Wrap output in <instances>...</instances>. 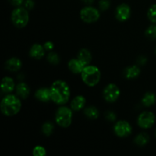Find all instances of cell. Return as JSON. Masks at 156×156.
<instances>
[{
  "instance_id": "1",
  "label": "cell",
  "mask_w": 156,
  "mask_h": 156,
  "mask_svg": "<svg viewBox=\"0 0 156 156\" xmlns=\"http://www.w3.org/2000/svg\"><path fill=\"white\" fill-rule=\"evenodd\" d=\"M51 101L56 105H65L70 98V89L68 84L62 80H56L50 86Z\"/></svg>"
},
{
  "instance_id": "2",
  "label": "cell",
  "mask_w": 156,
  "mask_h": 156,
  "mask_svg": "<svg viewBox=\"0 0 156 156\" xmlns=\"http://www.w3.org/2000/svg\"><path fill=\"white\" fill-rule=\"evenodd\" d=\"M21 108V103L19 97L13 94L5 96L1 101L0 108L5 116L12 117L18 114Z\"/></svg>"
},
{
  "instance_id": "3",
  "label": "cell",
  "mask_w": 156,
  "mask_h": 156,
  "mask_svg": "<svg viewBox=\"0 0 156 156\" xmlns=\"http://www.w3.org/2000/svg\"><path fill=\"white\" fill-rule=\"evenodd\" d=\"M81 77L85 85L89 87H94L100 82V69L95 66H85L81 73Z\"/></svg>"
},
{
  "instance_id": "4",
  "label": "cell",
  "mask_w": 156,
  "mask_h": 156,
  "mask_svg": "<svg viewBox=\"0 0 156 156\" xmlns=\"http://www.w3.org/2000/svg\"><path fill=\"white\" fill-rule=\"evenodd\" d=\"M11 19L14 25L18 28L26 27L29 21L28 10L24 7H17L12 11Z\"/></svg>"
},
{
  "instance_id": "5",
  "label": "cell",
  "mask_w": 156,
  "mask_h": 156,
  "mask_svg": "<svg viewBox=\"0 0 156 156\" xmlns=\"http://www.w3.org/2000/svg\"><path fill=\"white\" fill-rule=\"evenodd\" d=\"M55 120L61 127H69L73 121V110L65 106L60 107L56 111Z\"/></svg>"
},
{
  "instance_id": "6",
  "label": "cell",
  "mask_w": 156,
  "mask_h": 156,
  "mask_svg": "<svg viewBox=\"0 0 156 156\" xmlns=\"http://www.w3.org/2000/svg\"><path fill=\"white\" fill-rule=\"evenodd\" d=\"M80 18L84 22L88 24L96 22L100 18V12L91 5L85 6L80 11Z\"/></svg>"
},
{
  "instance_id": "7",
  "label": "cell",
  "mask_w": 156,
  "mask_h": 156,
  "mask_svg": "<svg viewBox=\"0 0 156 156\" xmlns=\"http://www.w3.org/2000/svg\"><path fill=\"white\" fill-rule=\"evenodd\" d=\"M120 91L118 86L115 84H109L105 88L103 96L105 100L108 103H114L120 97Z\"/></svg>"
},
{
  "instance_id": "8",
  "label": "cell",
  "mask_w": 156,
  "mask_h": 156,
  "mask_svg": "<svg viewBox=\"0 0 156 156\" xmlns=\"http://www.w3.org/2000/svg\"><path fill=\"white\" fill-rule=\"evenodd\" d=\"M155 123V116L151 111H144L139 116L137 123L143 129H149Z\"/></svg>"
},
{
  "instance_id": "9",
  "label": "cell",
  "mask_w": 156,
  "mask_h": 156,
  "mask_svg": "<svg viewBox=\"0 0 156 156\" xmlns=\"http://www.w3.org/2000/svg\"><path fill=\"white\" fill-rule=\"evenodd\" d=\"M132 126L126 120H119L114 126V133L120 138L129 136L132 133Z\"/></svg>"
},
{
  "instance_id": "10",
  "label": "cell",
  "mask_w": 156,
  "mask_h": 156,
  "mask_svg": "<svg viewBox=\"0 0 156 156\" xmlns=\"http://www.w3.org/2000/svg\"><path fill=\"white\" fill-rule=\"evenodd\" d=\"M130 15L131 9L129 5L126 3H122L119 5L116 9L115 16L119 21H121V22L126 21V20L129 19Z\"/></svg>"
},
{
  "instance_id": "11",
  "label": "cell",
  "mask_w": 156,
  "mask_h": 156,
  "mask_svg": "<svg viewBox=\"0 0 156 156\" xmlns=\"http://www.w3.org/2000/svg\"><path fill=\"white\" fill-rule=\"evenodd\" d=\"M85 66L78 58L71 59L68 62L69 69L74 74H81Z\"/></svg>"
},
{
  "instance_id": "12",
  "label": "cell",
  "mask_w": 156,
  "mask_h": 156,
  "mask_svg": "<svg viewBox=\"0 0 156 156\" xmlns=\"http://www.w3.org/2000/svg\"><path fill=\"white\" fill-rule=\"evenodd\" d=\"M22 62L21 59L17 57H12L5 62V69L10 72H17L21 69Z\"/></svg>"
},
{
  "instance_id": "13",
  "label": "cell",
  "mask_w": 156,
  "mask_h": 156,
  "mask_svg": "<svg viewBox=\"0 0 156 156\" xmlns=\"http://www.w3.org/2000/svg\"><path fill=\"white\" fill-rule=\"evenodd\" d=\"M44 52H45V49H44V46L39 44H35L30 47L29 55L30 57L34 58V59H40L44 56Z\"/></svg>"
},
{
  "instance_id": "14",
  "label": "cell",
  "mask_w": 156,
  "mask_h": 156,
  "mask_svg": "<svg viewBox=\"0 0 156 156\" xmlns=\"http://www.w3.org/2000/svg\"><path fill=\"white\" fill-rule=\"evenodd\" d=\"M35 98L40 101L47 102L51 100V92L50 88H41L35 92Z\"/></svg>"
},
{
  "instance_id": "15",
  "label": "cell",
  "mask_w": 156,
  "mask_h": 156,
  "mask_svg": "<svg viewBox=\"0 0 156 156\" xmlns=\"http://www.w3.org/2000/svg\"><path fill=\"white\" fill-rule=\"evenodd\" d=\"M86 104V99L82 95H77L72 100L70 106L71 109L75 111H79L83 109Z\"/></svg>"
},
{
  "instance_id": "16",
  "label": "cell",
  "mask_w": 156,
  "mask_h": 156,
  "mask_svg": "<svg viewBox=\"0 0 156 156\" xmlns=\"http://www.w3.org/2000/svg\"><path fill=\"white\" fill-rule=\"evenodd\" d=\"M15 82L10 77H4L2 80L1 90L3 93H11L15 88Z\"/></svg>"
},
{
  "instance_id": "17",
  "label": "cell",
  "mask_w": 156,
  "mask_h": 156,
  "mask_svg": "<svg viewBox=\"0 0 156 156\" xmlns=\"http://www.w3.org/2000/svg\"><path fill=\"white\" fill-rule=\"evenodd\" d=\"M15 90H16L17 96L22 99L27 98L30 92L29 86L24 82H21V83L18 84L15 87Z\"/></svg>"
},
{
  "instance_id": "18",
  "label": "cell",
  "mask_w": 156,
  "mask_h": 156,
  "mask_svg": "<svg viewBox=\"0 0 156 156\" xmlns=\"http://www.w3.org/2000/svg\"><path fill=\"white\" fill-rule=\"evenodd\" d=\"M77 58L84 64L85 66H88L91 63V59H92V55L91 52L87 49H82L79 50L78 53Z\"/></svg>"
},
{
  "instance_id": "19",
  "label": "cell",
  "mask_w": 156,
  "mask_h": 156,
  "mask_svg": "<svg viewBox=\"0 0 156 156\" xmlns=\"http://www.w3.org/2000/svg\"><path fill=\"white\" fill-rule=\"evenodd\" d=\"M140 74V69L138 66H131L124 70V76L127 79H133L138 77Z\"/></svg>"
},
{
  "instance_id": "20",
  "label": "cell",
  "mask_w": 156,
  "mask_h": 156,
  "mask_svg": "<svg viewBox=\"0 0 156 156\" xmlns=\"http://www.w3.org/2000/svg\"><path fill=\"white\" fill-rule=\"evenodd\" d=\"M156 103V95L152 92H147L142 98V104L145 107H151Z\"/></svg>"
},
{
  "instance_id": "21",
  "label": "cell",
  "mask_w": 156,
  "mask_h": 156,
  "mask_svg": "<svg viewBox=\"0 0 156 156\" xmlns=\"http://www.w3.org/2000/svg\"><path fill=\"white\" fill-rule=\"evenodd\" d=\"M149 141V136L146 133H141L135 137L134 143L138 146H144Z\"/></svg>"
},
{
  "instance_id": "22",
  "label": "cell",
  "mask_w": 156,
  "mask_h": 156,
  "mask_svg": "<svg viewBox=\"0 0 156 156\" xmlns=\"http://www.w3.org/2000/svg\"><path fill=\"white\" fill-rule=\"evenodd\" d=\"M84 114L88 118L91 119V120H95L98 117L99 111L95 107L89 106L85 108L84 111Z\"/></svg>"
},
{
  "instance_id": "23",
  "label": "cell",
  "mask_w": 156,
  "mask_h": 156,
  "mask_svg": "<svg viewBox=\"0 0 156 156\" xmlns=\"http://www.w3.org/2000/svg\"><path fill=\"white\" fill-rule=\"evenodd\" d=\"M54 130V125L51 122H46L42 126V132L47 136L51 135Z\"/></svg>"
},
{
  "instance_id": "24",
  "label": "cell",
  "mask_w": 156,
  "mask_h": 156,
  "mask_svg": "<svg viewBox=\"0 0 156 156\" xmlns=\"http://www.w3.org/2000/svg\"><path fill=\"white\" fill-rule=\"evenodd\" d=\"M47 60L52 65H58L60 62V58L55 52H50L47 56Z\"/></svg>"
},
{
  "instance_id": "25",
  "label": "cell",
  "mask_w": 156,
  "mask_h": 156,
  "mask_svg": "<svg viewBox=\"0 0 156 156\" xmlns=\"http://www.w3.org/2000/svg\"><path fill=\"white\" fill-rule=\"evenodd\" d=\"M147 16L149 21L153 24H156V4L150 6L147 12Z\"/></svg>"
},
{
  "instance_id": "26",
  "label": "cell",
  "mask_w": 156,
  "mask_h": 156,
  "mask_svg": "<svg viewBox=\"0 0 156 156\" xmlns=\"http://www.w3.org/2000/svg\"><path fill=\"white\" fill-rule=\"evenodd\" d=\"M145 34L149 39L155 40L156 39V25L152 24L146 29Z\"/></svg>"
},
{
  "instance_id": "27",
  "label": "cell",
  "mask_w": 156,
  "mask_h": 156,
  "mask_svg": "<svg viewBox=\"0 0 156 156\" xmlns=\"http://www.w3.org/2000/svg\"><path fill=\"white\" fill-rule=\"evenodd\" d=\"M34 156H45L47 155V151L45 148L41 146H37L33 149Z\"/></svg>"
},
{
  "instance_id": "28",
  "label": "cell",
  "mask_w": 156,
  "mask_h": 156,
  "mask_svg": "<svg viewBox=\"0 0 156 156\" xmlns=\"http://www.w3.org/2000/svg\"><path fill=\"white\" fill-rule=\"evenodd\" d=\"M99 9L101 11H107L111 6L110 0H100L98 2Z\"/></svg>"
},
{
  "instance_id": "29",
  "label": "cell",
  "mask_w": 156,
  "mask_h": 156,
  "mask_svg": "<svg viewBox=\"0 0 156 156\" xmlns=\"http://www.w3.org/2000/svg\"><path fill=\"white\" fill-rule=\"evenodd\" d=\"M105 118H106L107 120L110 122H114L117 119V115L115 114V113L113 112V111H108L106 112V114H105Z\"/></svg>"
},
{
  "instance_id": "30",
  "label": "cell",
  "mask_w": 156,
  "mask_h": 156,
  "mask_svg": "<svg viewBox=\"0 0 156 156\" xmlns=\"http://www.w3.org/2000/svg\"><path fill=\"white\" fill-rule=\"evenodd\" d=\"M24 8L27 9L28 11H30L31 10V9H33V8L34 7L35 3L33 0H25L24 2Z\"/></svg>"
},
{
  "instance_id": "31",
  "label": "cell",
  "mask_w": 156,
  "mask_h": 156,
  "mask_svg": "<svg viewBox=\"0 0 156 156\" xmlns=\"http://www.w3.org/2000/svg\"><path fill=\"white\" fill-rule=\"evenodd\" d=\"M8 1L12 5L15 7H19L24 2V0H8Z\"/></svg>"
},
{
  "instance_id": "32",
  "label": "cell",
  "mask_w": 156,
  "mask_h": 156,
  "mask_svg": "<svg viewBox=\"0 0 156 156\" xmlns=\"http://www.w3.org/2000/svg\"><path fill=\"white\" fill-rule=\"evenodd\" d=\"M44 47L45 49V50H47V51H51L54 48V44L51 41H47V42H46L44 44Z\"/></svg>"
},
{
  "instance_id": "33",
  "label": "cell",
  "mask_w": 156,
  "mask_h": 156,
  "mask_svg": "<svg viewBox=\"0 0 156 156\" xmlns=\"http://www.w3.org/2000/svg\"><path fill=\"white\" fill-rule=\"evenodd\" d=\"M146 61H147V59H146V57H143V56H141L140 58H139L138 63L141 64V65H144V64L146 62Z\"/></svg>"
},
{
  "instance_id": "34",
  "label": "cell",
  "mask_w": 156,
  "mask_h": 156,
  "mask_svg": "<svg viewBox=\"0 0 156 156\" xmlns=\"http://www.w3.org/2000/svg\"><path fill=\"white\" fill-rule=\"evenodd\" d=\"M85 4L88 5H91L93 2H94V0H82Z\"/></svg>"
},
{
  "instance_id": "35",
  "label": "cell",
  "mask_w": 156,
  "mask_h": 156,
  "mask_svg": "<svg viewBox=\"0 0 156 156\" xmlns=\"http://www.w3.org/2000/svg\"><path fill=\"white\" fill-rule=\"evenodd\" d=\"M155 54H156V48H155Z\"/></svg>"
},
{
  "instance_id": "36",
  "label": "cell",
  "mask_w": 156,
  "mask_h": 156,
  "mask_svg": "<svg viewBox=\"0 0 156 156\" xmlns=\"http://www.w3.org/2000/svg\"><path fill=\"white\" fill-rule=\"evenodd\" d=\"M155 136H156V131H155Z\"/></svg>"
}]
</instances>
